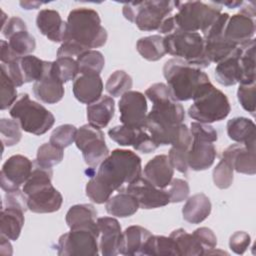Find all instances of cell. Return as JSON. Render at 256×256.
<instances>
[{"label":"cell","mask_w":256,"mask_h":256,"mask_svg":"<svg viewBox=\"0 0 256 256\" xmlns=\"http://www.w3.org/2000/svg\"><path fill=\"white\" fill-rule=\"evenodd\" d=\"M142 174L141 158L133 151L115 149L99 166L96 176L113 192L123 191Z\"/></svg>","instance_id":"cell-1"},{"label":"cell","mask_w":256,"mask_h":256,"mask_svg":"<svg viewBox=\"0 0 256 256\" xmlns=\"http://www.w3.org/2000/svg\"><path fill=\"white\" fill-rule=\"evenodd\" d=\"M65 41L75 43L85 50L105 45L108 34L101 25L99 14L90 8L80 7L70 11L67 17Z\"/></svg>","instance_id":"cell-2"},{"label":"cell","mask_w":256,"mask_h":256,"mask_svg":"<svg viewBox=\"0 0 256 256\" xmlns=\"http://www.w3.org/2000/svg\"><path fill=\"white\" fill-rule=\"evenodd\" d=\"M163 75L173 98L178 102L193 99L198 89L203 84L210 82L208 75L200 68L177 58L165 62Z\"/></svg>","instance_id":"cell-3"},{"label":"cell","mask_w":256,"mask_h":256,"mask_svg":"<svg viewBox=\"0 0 256 256\" xmlns=\"http://www.w3.org/2000/svg\"><path fill=\"white\" fill-rule=\"evenodd\" d=\"M231 110L227 96L211 82L203 84L193 97L189 116L201 123H213L225 119Z\"/></svg>","instance_id":"cell-4"},{"label":"cell","mask_w":256,"mask_h":256,"mask_svg":"<svg viewBox=\"0 0 256 256\" xmlns=\"http://www.w3.org/2000/svg\"><path fill=\"white\" fill-rule=\"evenodd\" d=\"M145 96L153 104L146 121L160 126H174L183 123L184 108L173 98L166 84L161 82L152 84L146 89Z\"/></svg>","instance_id":"cell-5"},{"label":"cell","mask_w":256,"mask_h":256,"mask_svg":"<svg viewBox=\"0 0 256 256\" xmlns=\"http://www.w3.org/2000/svg\"><path fill=\"white\" fill-rule=\"evenodd\" d=\"M166 53L197 67L207 68L211 63L205 55L204 39L198 32L176 31L163 37Z\"/></svg>","instance_id":"cell-6"},{"label":"cell","mask_w":256,"mask_h":256,"mask_svg":"<svg viewBox=\"0 0 256 256\" xmlns=\"http://www.w3.org/2000/svg\"><path fill=\"white\" fill-rule=\"evenodd\" d=\"M9 114L23 131L34 135L45 134L55 123L54 115L40 103L31 100L26 93L12 105Z\"/></svg>","instance_id":"cell-7"},{"label":"cell","mask_w":256,"mask_h":256,"mask_svg":"<svg viewBox=\"0 0 256 256\" xmlns=\"http://www.w3.org/2000/svg\"><path fill=\"white\" fill-rule=\"evenodd\" d=\"M177 2L166 0L128 2L123 6V15L142 31H158L161 23L177 7Z\"/></svg>","instance_id":"cell-8"},{"label":"cell","mask_w":256,"mask_h":256,"mask_svg":"<svg viewBox=\"0 0 256 256\" xmlns=\"http://www.w3.org/2000/svg\"><path fill=\"white\" fill-rule=\"evenodd\" d=\"M177 13L173 15L177 31L203 32L221 14V6L216 2H177Z\"/></svg>","instance_id":"cell-9"},{"label":"cell","mask_w":256,"mask_h":256,"mask_svg":"<svg viewBox=\"0 0 256 256\" xmlns=\"http://www.w3.org/2000/svg\"><path fill=\"white\" fill-rule=\"evenodd\" d=\"M99 231L78 227L62 234L57 243V254L60 256L71 255H98Z\"/></svg>","instance_id":"cell-10"},{"label":"cell","mask_w":256,"mask_h":256,"mask_svg":"<svg viewBox=\"0 0 256 256\" xmlns=\"http://www.w3.org/2000/svg\"><path fill=\"white\" fill-rule=\"evenodd\" d=\"M228 13H222L202 32L205 55L210 63H219L229 57L238 47L225 37V27L229 19Z\"/></svg>","instance_id":"cell-11"},{"label":"cell","mask_w":256,"mask_h":256,"mask_svg":"<svg viewBox=\"0 0 256 256\" xmlns=\"http://www.w3.org/2000/svg\"><path fill=\"white\" fill-rule=\"evenodd\" d=\"M75 144L82 152L85 163L90 167L98 166L110 154L104 133L89 123L77 129Z\"/></svg>","instance_id":"cell-12"},{"label":"cell","mask_w":256,"mask_h":256,"mask_svg":"<svg viewBox=\"0 0 256 256\" xmlns=\"http://www.w3.org/2000/svg\"><path fill=\"white\" fill-rule=\"evenodd\" d=\"M49 65L50 61L41 60L34 55H27L9 64H1V67L5 69L16 87H20L24 83L40 80Z\"/></svg>","instance_id":"cell-13"},{"label":"cell","mask_w":256,"mask_h":256,"mask_svg":"<svg viewBox=\"0 0 256 256\" xmlns=\"http://www.w3.org/2000/svg\"><path fill=\"white\" fill-rule=\"evenodd\" d=\"M118 107L122 125L134 129H140L145 126L148 105L146 96L143 93L133 90L124 93L118 102Z\"/></svg>","instance_id":"cell-14"},{"label":"cell","mask_w":256,"mask_h":256,"mask_svg":"<svg viewBox=\"0 0 256 256\" xmlns=\"http://www.w3.org/2000/svg\"><path fill=\"white\" fill-rule=\"evenodd\" d=\"M33 165L32 161L26 156L16 154L9 157L2 165L0 172L1 188L5 192L19 190L21 185H24L29 178Z\"/></svg>","instance_id":"cell-15"},{"label":"cell","mask_w":256,"mask_h":256,"mask_svg":"<svg viewBox=\"0 0 256 256\" xmlns=\"http://www.w3.org/2000/svg\"><path fill=\"white\" fill-rule=\"evenodd\" d=\"M124 190L137 200L139 208L142 209L159 208L170 203L167 190L154 186L143 176L126 186Z\"/></svg>","instance_id":"cell-16"},{"label":"cell","mask_w":256,"mask_h":256,"mask_svg":"<svg viewBox=\"0 0 256 256\" xmlns=\"http://www.w3.org/2000/svg\"><path fill=\"white\" fill-rule=\"evenodd\" d=\"M99 229V250L103 256H115L119 254L122 241L121 226L113 217L97 218Z\"/></svg>","instance_id":"cell-17"},{"label":"cell","mask_w":256,"mask_h":256,"mask_svg":"<svg viewBox=\"0 0 256 256\" xmlns=\"http://www.w3.org/2000/svg\"><path fill=\"white\" fill-rule=\"evenodd\" d=\"M63 203L61 193L51 184L42 186L27 195L28 210L34 213H53L58 211Z\"/></svg>","instance_id":"cell-18"},{"label":"cell","mask_w":256,"mask_h":256,"mask_svg":"<svg viewBox=\"0 0 256 256\" xmlns=\"http://www.w3.org/2000/svg\"><path fill=\"white\" fill-rule=\"evenodd\" d=\"M222 158L228 160L238 173L246 175L256 173L255 146H247L242 143L232 144L223 151Z\"/></svg>","instance_id":"cell-19"},{"label":"cell","mask_w":256,"mask_h":256,"mask_svg":"<svg viewBox=\"0 0 256 256\" xmlns=\"http://www.w3.org/2000/svg\"><path fill=\"white\" fill-rule=\"evenodd\" d=\"M104 86L100 74L84 73L75 78L72 86L75 98L83 104H92L102 96Z\"/></svg>","instance_id":"cell-20"},{"label":"cell","mask_w":256,"mask_h":256,"mask_svg":"<svg viewBox=\"0 0 256 256\" xmlns=\"http://www.w3.org/2000/svg\"><path fill=\"white\" fill-rule=\"evenodd\" d=\"M38 30L52 42H64L67 31V23L62 20L58 11L42 9L36 17Z\"/></svg>","instance_id":"cell-21"},{"label":"cell","mask_w":256,"mask_h":256,"mask_svg":"<svg viewBox=\"0 0 256 256\" xmlns=\"http://www.w3.org/2000/svg\"><path fill=\"white\" fill-rule=\"evenodd\" d=\"M217 156V151L212 142L192 138L187 153L188 167L194 171H203L210 168Z\"/></svg>","instance_id":"cell-22"},{"label":"cell","mask_w":256,"mask_h":256,"mask_svg":"<svg viewBox=\"0 0 256 256\" xmlns=\"http://www.w3.org/2000/svg\"><path fill=\"white\" fill-rule=\"evenodd\" d=\"M173 175L174 168L171 166L168 156L164 154L156 155L150 159L143 170V177L161 189L168 187Z\"/></svg>","instance_id":"cell-23"},{"label":"cell","mask_w":256,"mask_h":256,"mask_svg":"<svg viewBox=\"0 0 256 256\" xmlns=\"http://www.w3.org/2000/svg\"><path fill=\"white\" fill-rule=\"evenodd\" d=\"M51 64L52 62H50L43 77L33 84V93L35 97L46 104H55L59 102L62 100L65 93L63 83L58 80L51 71Z\"/></svg>","instance_id":"cell-24"},{"label":"cell","mask_w":256,"mask_h":256,"mask_svg":"<svg viewBox=\"0 0 256 256\" xmlns=\"http://www.w3.org/2000/svg\"><path fill=\"white\" fill-rule=\"evenodd\" d=\"M225 37L233 42L235 45L240 46L251 39L255 34L254 19L247 17L241 13L229 16L225 27Z\"/></svg>","instance_id":"cell-25"},{"label":"cell","mask_w":256,"mask_h":256,"mask_svg":"<svg viewBox=\"0 0 256 256\" xmlns=\"http://www.w3.org/2000/svg\"><path fill=\"white\" fill-rule=\"evenodd\" d=\"M151 232L139 225L127 227L122 232V241L119 249V254L122 255H142V251Z\"/></svg>","instance_id":"cell-26"},{"label":"cell","mask_w":256,"mask_h":256,"mask_svg":"<svg viewBox=\"0 0 256 256\" xmlns=\"http://www.w3.org/2000/svg\"><path fill=\"white\" fill-rule=\"evenodd\" d=\"M86 112L89 124L99 129L105 128L114 116V100L110 96L102 95L99 100L87 105Z\"/></svg>","instance_id":"cell-27"},{"label":"cell","mask_w":256,"mask_h":256,"mask_svg":"<svg viewBox=\"0 0 256 256\" xmlns=\"http://www.w3.org/2000/svg\"><path fill=\"white\" fill-rule=\"evenodd\" d=\"M212 205L208 196L197 193L187 198L182 208L183 219L191 224H199L206 220L211 213Z\"/></svg>","instance_id":"cell-28"},{"label":"cell","mask_w":256,"mask_h":256,"mask_svg":"<svg viewBox=\"0 0 256 256\" xmlns=\"http://www.w3.org/2000/svg\"><path fill=\"white\" fill-rule=\"evenodd\" d=\"M70 229L86 227L99 231L97 225V212L91 204H76L69 208L65 217Z\"/></svg>","instance_id":"cell-29"},{"label":"cell","mask_w":256,"mask_h":256,"mask_svg":"<svg viewBox=\"0 0 256 256\" xmlns=\"http://www.w3.org/2000/svg\"><path fill=\"white\" fill-rule=\"evenodd\" d=\"M25 211L13 208L3 207L0 214V232L9 240L16 241L22 231L24 225Z\"/></svg>","instance_id":"cell-30"},{"label":"cell","mask_w":256,"mask_h":256,"mask_svg":"<svg viewBox=\"0 0 256 256\" xmlns=\"http://www.w3.org/2000/svg\"><path fill=\"white\" fill-rule=\"evenodd\" d=\"M239 46L226 59L217 63L215 68V78L223 86H232L239 83L241 70L239 64Z\"/></svg>","instance_id":"cell-31"},{"label":"cell","mask_w":256,"mask_h":256,"mask_svg":"<svg viewBox=\"0 0 256 256\" xmlns=\"http://www.w3.org/2000/svg\"><path fill=\"white\" fill-rule=\"evenodd\" d=\"M255 123L246 117H235L227 122L228 137L247 146H255Z\"/></svg>","instance_id":"cell-32"},{"label":"cell","mask_w":256,"mask_h":256,"mask_svg":"<svg viewBox=\"0 0 256 256\" xmlns=\"http://www.w3.org/2000/svg\"><path fill=\"white\" fill-rule=\"evenodd\" d=\"M105 208L110 215L125 218L134 215L139 209V204L130 193L123 190L111 196L105 203Z\"/></svg>","instance_id":"cell-33"},{"label":"cell","mask_w":256,"mask_h":256,"mask_svg":"<svg viewBox=\"0 0 256 256\" xmlns=\"http://www.w3.org/2000/svg\"><path fill=\"white\" fill-rule=\"evenodd\" d=\"M239 64L241 78L239 84L255 83V40L239 46Z\"/></svg>","instance_id":"cell-34"},{"label":"cell","mask_w":256,"mask_h":256,"mask_svg":"<svg viewBox=\"0 0 256 256\" xmlns=\"http://www.w3.org/2000/svg\"><path fill=\"white\" fill-rule=\"evenodd\" d=\"M175 242L179 256H200L204 254V249L200 242L191 233H188L182 228L172 231L169 235Z\"/></svg>","instance_id":"cell-35"},{"label":"cell","mask_w":256,"mask_h":256,"mask_svg":"<svg viewBox=\"0 0 256 256\" xmlns=\"http://www.w3.org/2000/svg\"><path fill=\"white\" fill-rule=\"evenodd\" d=\"M142 255L148 256H179L174 240L169 236L151 235L144 245Z\"/></svg>","instance_id":"cell-36"},{"label":"cell","mask_w":256,"mask_h":256,"mask_svg":"<svg viewBox=\"0 0 256 256\" xmlns=\"http://www.w3.org/2000/svg\"><path fill=\"white\" fill-rule=\"evenodd\" d=\"M136 49L142 58L148 61H158L166 54L163 37L160 35L140 38L136 43Z\"/></svg>","instance_id":"cell-37"},{"label":"cell","mask_w":256,"mask_h":256,"mask_svg":"<svg viewBox=\"0 0 256 256\" xmlns=\"http://www.w3.org/2000/svg\"><path fill=\"white\" fill-rule=\"evenodd\" d=\"M7 42L18 58L31 55L36 48L35 38L28 32V30H21L12 34Z\"/></svg>","instance_id":"cell-38"},{"label":"cell","mask_w":256,"mask_h":256,"mask_svg":"<svg viewBox=\"0 0 256 256\" xmlns=\"http://www.w3.org/2000/svg\"><path fill=\"white\" fill-rule=\"evenodd\" d=\"M53 75L63 84L74 80L79 73V68L76 59L71 57H58L51 64Z\"/></svg>","instance_id":"cell-39"},{"label":"cell","mask_w":256,"mask_h":256,"mask_svg":"<svg viewBox=\"0 0 256 256\" xmlns=\"http://www.w3.org/2000/svg\"><path fill=\"white\" fill-rule=\"evenodd\" d=\"M79 74L97 73L100 74L105 65V59L101 52L97 50H87L76 58Z\"/></svg>","instance_id":"cell-40"},{"label":"cell","mask_w":256,"mask_h":256,"mask_svg":"<svg viewBox=\"0 0 256 256\" xmlns=\"http://www.w3.org/2000/svg\"><path fill=\"white\" fill-rule=\"evenodd\" d=\"M133 81L131 76L124 70L114 71L106 81L105 89L113 97H120L131 90Z\"/></svg>","instance_id":"cell-41"},{"label":"cell","mask_w":256,"mask_h":256,"mask_svg":"<svg viewBox=\"0 0 256 256\" xmlns=\"http://www.w3.org/2000/svg\"><path fill=\"white\" fill-rule=\"evenodd\" d=\"M63 149L54 146L50 142L44 143L38 148L34 163L41 167L52 169V167L59 164L63 160Z\"/></svg>","instance_id":"cell-42"},{"label":"cell","mask_w":256,"mask_h":256,"mask_svg":"<svg viewBox=\"0 0 256 256\" xmlns=\"http://www.w3.org/2000/svg\"><path fill=\"white\" fill-rule=\"evenodd\" d=\"M85 192L87 197L96 204L106 203L113 194V191L96 175L87 182Z\"/></svg>","instance_id":"cell-43"},{"label":"cell","mask_w":256,"mask_h":256,"mask_svg":"<svg viewBox=\"0 0 256 256\" xmlns=\"http://www.w3.org/2000/svg\"><path fill=\"white\" fill-rule=\"evenodd\" d=\"M0 131L1 141L4 146H14L21 140V127L16 120L2 118L0 120Z\"/></svg>","instance_id":"cell-44"},{"label":"cell","mask_w":256,"mask_h":256,"mask_svg":"<svg viewBox=\"0 0 256 256\" xmlns=\"http://www.w3.org/2000/svg\"><path fill=\"white\" fill-rule=\"evenodd\" d=\"M233 172L234 169L231 163L228 160L222 158L213 169L212 178L215 186L219 189L229 188L233 183Z\"/></svg>","instance_id":"cell-45"},{"label":"cell","mask_w":256,"mask_h":256,"mask_svg":"<svg viewBox=\"0 0 256 256\" xmlns=\"http://www.w3.org/2000/svg\"><path fill=\"white\" fill-rule=\"evenodd\" d=\"M77 128L71 124H63L55 128L50 136L49 142L54 146L64 149L75 142Z\"/></svg>","instance_id":"cell-46"},{"label":"cell","mask_w":256,"mask_h":256,"mask_svg":"<svg viewBox=\"0 0 256 256\" xmlns=\"http://www.w3.org/2000/svg\"><path fill=\"white\" fill-rule=\"evenodd\" d=\"M17 97L16 85L10 79L5 69L1 67V110L11 108L17 101Z\"/></svg>","instance_id":"cell-47"},{"label":"cell","mask_w":256,"mask_h":256,"mask_svg":"<svg viewBox=\"0 0 256 256\" xmlns=\"http://www.w3.org/2000/svg\"><path fill=\"white\" fill-rule=\"evenodd\" d=\"M137 130L125 125H118L110 128L108 135L110 139L121 146H132L137 135Z\"/></svg>","instance_id":"cell-48"},{"label":"cell","mask_w":256,"mask_h":256,"mask_svg":"<svg viewBox=\"0 0 256 256\" xmlns=\"http://www.w3.org/2000/svg\"><path fill=\"white\" fill-rule=\"evenodd\" d=\"M255 95L256 86L255 83L251 84H239L237 90V98L242 108L248 111L251 115L255 114Z\"/></svg>","instance_id":"cell-49"},{"label":"cell","mask_w":256,"mask_h":256,"mask_svg":"<svg viewBox=\"0 0 256 256\" xmlns=\"http://www.w3.org/2000/svg\"><path fill=\"white\" fill-rule=\"evenodd\" d=\"M166 190L169 195L170 203H180L186 200L190 193V187L188 182L180 178L172 179V181L168 185V189Z\"/></svg>","instance_id":"cell-50"},{"label":"cell","mask_w":256,"mask_h":256,"mask_svg":"<svg viewBox=\"0 0 256 256\" xmlns=\"http://www.w3.org/2000/svg\"><path fill=\"white\" fill-rule=\"evenodd\" d=\"M189 130L192 138H198L212 143H214L218 139L217 131L214 129L213 126L207 123H201L197 121L192 122Z\"/></svg>","instance_id":"cell-51"},{"label":"cell","mask_w":256,"mask_h":256,"mask_svg":"<svg viewBox=\"0 0 256 256\" xmlns=\"http://www.w3.org/2000/svg\"><path fill=\"white\" fill-rule=\"evenodd\" d=\"M187 153L188 149L172 146L168 153V159L171 166L180 173H186L188 171V162H187Z\"/></svg>","instance_id":"cell-52"},{"label":"cell","mask_w":256,"mask_h":256,"mask_svg":"<svg viewBox=\"0 0 256 256\" xmlns=\"http://www.w3.org/2000/svg\"><path fill=\"white\" fill-rule=\"evenodd\" d=\"M132 146L135 150L142 153H151L158 148L144 127L137 130V135Z\"/></svg>","instance_id":"cell-53"},{"label":"cell","mask_w":256,"mask_h":256,"mask_svg":"<svg viewBox=\"0 0 256 256\" xmlns=\"http://www.w3.org/2000/svg\"><path fill=\"white\" fill-rule=\"evenodd\" d=\"M195 238L200 242L201 246L204 249V254L209 252L212 249L216 248L217 245V237L214 232L207 227L197 228L192 232Z\"/></svg>","instance_id":"cell-54"},{"label":"cell","mask_w":256,"mask_h":256,"mask_svg":"<svg viewBox=\"0 0 256 256\" xmlns=\"http://www.w3.org/2000/svg\"><path fill=\"white\" fill-rule=\"evenodd\" d=\"M251 243L250 235L245 231H237L234 232L229 238V247L230 249L238 254H244Z\"/></svg>","instance_id":"cell-55"},{"label":"cell","mask_w":256,"mask_h":256,"mask_svg":"<svg viewBox=\"0 0 256 256\" xmlns=\"http://www.w3.org/2000/svg\"><path fill=\"white\" fill-rule=\"evenodd\" d=\"M3 207L18 208L26 212V210H28L27 196L23 191H20V189L12 192H6Z\"/></svg>","instance_id":"cell-56"},{"label":"cell","mask_w":256,"mask_h":256,"mask_svg":"<svg viewBox=\"0 0 256 256\" xmlns=\"http://www.w3.org/2000/svg\"><path fill=\"white\" fill-rule=\"evenodd\" d=\"M21 30H27L25 22L19 17H11L6 21V24L1 29V32L3 36L8 39L12 34Z\"/></svg>","instance_id":"cell-57"},{"label":"cell","mask_w":256,"mask_h":256,"mask_svg":"<svg viewBox=\"0 0 256 256\" xmlns=\"http://www.w3.org/2000/svg\"><path fill=\"white\" fill-rule=\"evenodd\" d=\"M1 47H0V59H1V63L2 64H9L13 61H15L16 59H18V57L14 54V52L11 50V48L8 45V42L5 40H1L0 41Z\"/></svg>","instance_id":"cell-58"},{"label":"cell","mask_w":256,"mask_h":256,"mask_svg":"<svg viewBox=\"0 0 256 256\" xmlns=\"http://www.w3.org/2000/svg\"><path fill=\"white\" fill-rule=\"evenodd\" d=\"M177 31V28H176V24H175V21H174V17L173 16H169L167 17L160 25L159 29H158V32H160L161 34H165V35H168V34H171V33H174Z\"/></svg>","instance_id":"cell-59"},{"label":"cell","mask_w":256,"mask_h":256,"mask_svg":"<svg viewBox=\"0 0 256 256\" xmlns=\"http://www.w3.org/2000/svg\"><path fill=\"white\" fill-rule=\"evenodd\" d=\"M241 6L242 7H241L239 13H241L247 17H250L252 19L255 17L256 11H255V2L254 1H250L247 3L243 2V4Z\"/></svg>","instance_id":"cell-60"},{"label":"cell","mask_w":256,"mask_h":256,"mask_svg":"<svg viewBox=\"0 0 256 256\" xmlns=\"http://www.w3.org/2000/svg\"><path fill=\"white\" fill-rule=\"evenodd\" d=\"M1 239V249H0V253L2 255H11L12 254V246L9 242V239L6 238L5 236L1 235L0 236Z\"/></svg>","instance_id":"cell-61"},{"label":"cell","mask_w":256,"mask_h":256,"mask_svg":"<svg viewBox=\"0 0 256 256\" xmlns=\"http://www.w3.org/2000/svg\"><path fill=\"white\" fill-rule=\"evenodd\" d=\"M41 5H42V3L41 2H37V1H21L20 2V6L23 9H26V10L37 9Z\"/></svg>","instance_id":"cell-62"},{"label":"cell","mask_w":256,"mask_h":256,"mask_svg":"<svg viewBox=\"0 0 256 256\" xmlns=\"http://www.w3.org/2000/svg\"><path fill=\"white\" fill-rule=\"evenodd\" d=\"M218 5H224L227 6L230 9L237 8L243 4V1H226V2H216Z\"/></svg>","instance_id":"cell-63"}]
</instances>
